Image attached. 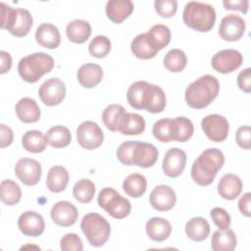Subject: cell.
Masks as SVG:
<instances>
[{"mask_svg":"<svg viewBox=\"0 0 251 251\" xmlns=\"http://www.w3.org/2000/svg\"><path fill=\"white\" fill-rule=\"evenodd\" d=\"M158 149L151 143L141 141H125L118 150V160L126 166L150 168L158 160Z\"/></svg>","mask_w":251,"mask_h":251,"instance_id":"6da1fadb","label":"cell"},{"mask_svg":"<svg viewBox=\"0 0 251 251\" xmlns=\"http://www.w3.org/2000/svg\"><path fill=\"white\" fill-rule=\"evenodd\" d=\"M225 163V156L218 148L204 150L191 166V177L201 186H207L214 181L218 172Z\"/></svg>","mask_w":251,"mask_h":251,"instance_id":"7a4b0ae2","label":"cell"},{"mask_svg":"<svg viewBox=\"0 0 251 251\" xmlns=\"http://www.w3.org/2000/svg\"><path fill=\"white\" fill-rule=\"evenodd\" d=\"M220 83L211 75H204L191 82L185 89L186 104L193 109H203L210 105L218 96Z\"/></svg>","mask_w":251,"mask_h":251,"instance_id":"3957f363","label":"cell"},{"mask_svg":"<svg viewBox=\"0 0 251 251\" xmlns=\"http://www.w3.org/2000/svg\"><path fill=\"white\" fill-rule=\"evenodd\" d=\"M182 20L186 26L199 32H207L215 25L216 12L210 4L189 1L184 6Z\"/></svg>","mask_w":251,"mask_h":251,"instance_id":"277c9868","label":"cell"},{"mask_svg":"<svg viewBox=\"0 0 251 251\" xmlns=\"http://www.w3.org/2000/svg\"><path fill=\"white\" fill-rule=\"evenodd\" d=\"M54 68L53 58L46 53L36 52L22 58L18 64L20 76L26 82L34 83Z\"/></svg>","mask_w":251,"mask_h":251,"instance_id":"5b68a950","label":"cell"},{"mask_svg":"<svg viewBox=\"0 0 251 251\" xmlns=\"http://www.w3.org/2000/svg\"><path fill=\"white\" fill-rule=\"evenodd\" d=\"M80 228L90 245L94 247L104 245L111 233L110 224L98 213L86 214L80 222Z\"/></svg>","mask_w":251,"mask_h":251,"instance_id":"8992f818","label":"cell"},{"mask_svg":"<svg viewBox=\"0 0 251 251\" xmlns=\"http://www.w3.org/2000/svg\"><path fill=\"white\" fill-rule=\"evenodd\" d=\"M97 202L111 217L118 220L127 217L131 210L130 202L112 187L102 188L98 194Z\"/></svg>","mask_w":251,"mask_h":251,"instance_id":"52a82bcc","label":"cell"},{"mask_svg":"<svg viewBox=\"0 0 251 251\" xmlns=\"http://www.w3.org/2000/svg\"><path fill=\"white\" fill-rule=\"evenodd\" d=\"M201 127L208 139L214 142H222L227 137L229 124L224 116L211 114L202 119Z\"/></svg>","mask_w":251,"mask_h":251,"instance_id":"ba28073f","label":"cell"},{"mask_svg":"<svg viewBox=\"0 0 251 251\" xmlns=\"http://www.w3.org/2000/svg\"><path fill=\"white\" fill-rule=\"evenodd\" d=\"M76 139L82 148L92 150L102 144L104 134L101 127L96 123L84 121L76 128Z\"/></svg>","mask_w":251,"mask_h":251,"instance_id":"9c48e42d","label":"cell"},{"mask_svg":"<svg viewBox=\"0 0 251 251\" xmlns=\"http://www.w3.org/2000/svg\"><path fill=\"white\" fill-rule=\"evenodd\" d=\"M38 95L47 106L59 105L66 96V85L60 78L50 77L40 85Z\"/></svg>","mask_w":251,"mask_h":251,"instance_id":"30bf717a","label":"cell"},{"mask_svg":"<svg viewBox=\"0 0 251 251\" xmlns=\"http://www.w3.org/2000/svg\"><path fill=\"white\" fill-rule=\"evenodd\" d=\"M243 62L241 53L234 49H224L217 52L212 58V67L221 74H229L237 70Z\"/></svg>","mask_w":251,"mask_h":251,"instance_id":"8fae6325","label":"cell"},{"mask_svg":"<svg viewBox=\"0 0 251 251\" xmlns=\"http://www.w3.org/2000/svg\"><path fill=\"white\" fill-rule=\"evenodd\" d=\"M41 166L39 162L30 158L20 159L15 166V174L25 185L32 186L38 183L41 177Z\"/></svg>","mask_w":251,"mask_h":251,"instance_id":"7c38bea8","label":"cell"},{"mask_svg":"<svg viewBox=\"0 0 251 251\" xmlns=\"http://www.w3.org/2000/svg\"><path fill=\"white\" fill-rule=\"evenodd\" d=\"M245 31V21L238 15L225 16L219 26V35L226 41L239 40Z\"/></svg>","mask_w":251,"mask_h":251,"instance_id":"4fadbf2b","label":"cell"},{"mask_svg":"<svg viewBox=\"0 0 251 251\" xmlns=\"http://www.w3.org/2000/svg\"><path fill=\"white\" fill-rule=\"evenodd\" d=\"M186 154L177 147L169 149L163 159V171L166 176L170 177H176L180 176L185 168Z\"/></svg>","mask_w":251,"mask_h":251,"instance_id":"5bb4252c","label":"cell"},{"mask_svg":"<svg viewBox=\"0 0 251 251\" xmlns=\"http://www.w3.org/2000/svg\"><path fill=\"white\" fill-rule=\"evenodd\" d=\"M176 201L175 190L166 184H160L153 188L150 193L151 206L160 212H167L171 210Z\"/></svg>","mask_w":251,"mask_h":251,"instance_id":"9a60e30c","label":"cell"},{"mask_svg":"<svg viewBox=\"0 0 251 251\" xmlns=\"http://www.w3.org/2000/svg\"><path fill=\"white\" fill-rule=\"evenodd\" d=\"M50 216L57 226H71L78 217L77 209L69 201H59L53 205L50 211Z\"/></svg>","mask_w":251,"mask_h":251,"instance_id":"2e32d148","label":"cell"},{"mask_svg":"<svg viewBox=\"0 0 251 251\" xmlns=\"http://www.w3.org/2000/svg\"><path fill=\"white\" fill-rule=\"evenodd\" d=\"M18 226L24 235L36 237L43 233L45 222L40 214L33 211H26L19 217Z\"/></svg>","mask_w":251,"mask_h":251,"instance_id":"e0dca14e","label":"cell"},{"mask_svg":"<svg viewBox=\"0 0 251 251\" xmlns=\"http://www.w3.org/2000/svg\"><path fill=\"white\" fill-rule=\"evenodd\" d=\"M165 107L166 94L164 90L158 85L148 83L143 99V110L152 114H157L163 112Z\"/></svg>","mask_w":251,"mask_h":251,"instance_id":"ac0fdd59","label":"cell"},{"mask_svg":"<svg viewBox=\"0 0 251 251\" xmlns=\"http://www.w3.org/2000/svg\"><path fill=\"white\" fill-rule=\"evenodd\" d=\"M36 42L42 47L48 49H55L60 45L61 35L56 25L44 23L41 24L35 31Z\"/></svg>","mask_w":251,"mask_h":251,"instance_id":"d6986e66","label":"cell"},{"mask_svg":"<svg viewBox=\"0 0 251 251\" xmlns=\"http://www.w3.org/2000/svg\"><path fill=\"white\" fill-rule=\"evenodd\" d=\"M242 181L234 174L224 175L218 182V193L226 200H233L242 191Z\"/></svg>","mask_w":251,"mask_h":251,"instance_id":"ffe728a7","label":"cell"},{"mask_svg":"<svg viewBox=\"0 0 251 251\" xmlns=\"http://www.w3.org/2000/svg\"><path fill=\"white\" fill-rule=\"evenodd\" d=\"M76 77L81 86L92 88L102 80L103 70L97 64L86 63L78 68Z\"/></svg>","mask_w":251,"mask_h":251,"instance_id":"44dd1931","label":"cell"},{"mask_svg":"<svg viewBox=\"0 0 251 251\" xmlns=\"http://www.w3.org/2000/svg\"><path fill=\"white\" fill-rule=\"evenodd\" d=\"M17 117L25 124L36 123L40 118V108L36 101L30 97H24L18 101L15 107Z\"/></svg>","mask_w":251,"mask_h":251,"instance_id":"7402d4cb","label":"cell"},{"mask_svg":"<svg viewBox=\"0 0 251 251\" xmlns=\"http://www.w3.org/2000/svg\"><path fill=\"white\" fill-rule=\"evenodd\" d=\"M133 11V3L130 0H111L106 4L105 12L110 21L115 24L124 22Z\"/></svg>","mask_w":251,"mask_h":251,"instance_id":"603a6c76","label":"cell"},{"mask_svg":"<svg viewBox=\"0 0 251 251\" xmlns=\"http://www.w3.org/2000/svg\"><path fill=\"white\" fill-rule=\"evenodd\" d=\"M147 235L156 242H162L166 240L171 232L172 226L169 221L161 217H153L147 221L145 226Z\"/></svg>","mask_w":251,"mask_h":251,"instance_id":"cb8c5ba5","label":"cell"},{"mask_svg":"<svg viewBox=\"0 0 251 251\" xmlns=\"http://www.w3.org/2000/svg\"><path fill=\"white\" fill-rule=\"evenodd\" d=\"M145 129L144 119L135 113L126 112L119 124L118 130L125 135H138Z\"/></svg>","mask_w":251,"mask_h":251,"instance_id":"d4e9b609","label":"cell"},{"mask_svg":"<svg viewBox=\"0 0 251 251\" xmlns=\"http://www.w3.org/2000/svg\"><path fill=\"white\" fill-rule=\"evenodd\" d=\"M236 244V235L232 229H218L212 235L211 247L214 251H232Z\"/></svg>","mask_w":251,"mask_h":251,"instance_id":"484cf974","label":"cell"},{"mask_svg":"<svg viewBox=\"0 0 251 251\" xmlns=\"http://www.w3.org/2000/svg\"><path fill=\"white\" fill-rule=\"evenodd\" d=\"M69 173L63 166L52 167L47 174L46 185L47 188L55 193L62 192L66 189L69 183Z\"/></svg>","mask_w":251,"mask_h":251,"instance_id":"4316f807","label":"cell"},{"mask_svg":"<svg viewBox=\"0 0 251 251\" xmlns=\"http://www.w3.org/2000/svg\"><path fill=\"white\" fill-rule=\"evenodd\" d=\"M67 37L74 43H84L91 35V26L84 20H74L68 24L66 28Z\"/></svg>","mask_w":251,"mask_h":251,"instance_id":"83f0119b","label":"cell"},{"mask_svg":"<svg viewBox=\"0 0 251 251\" xmlns=\"http://www.w3.org/2000/svg\"><path fill=\"white\" fill-rule=\"evenodd\" d=\"M33 20L31 14L25 9L18 8L14 22L7 30L14 36L23 37L29 32Z\"/></svg>","mask_w":251,"mask_h":251,"instance_id":"f1b7e54d","label":"cell"},{"mask_svg":"<svg viewBox=\"0 0 251 251\" xmlns=\"http://www.w3.org/2000/svg\"><path fill=\"white\" fill-rule=\"evenodd\" d=\"M185 233L193 241H202L210 233V225L202 217H194L185 225Z\"/></svg>","mask_w":251,"mask_h":251,"instance_id":"f546056e","label":"cell"},{"mask_svg":"<svg viewBox=\"0 0 251 251\" xmlns=\"http://www.w3.org/2000/svg\"><path fill=\"white\" fill-rule=\"evenodd\" d=\"M130 49L136 58L142 60L154 58L159 52L151 45L146 33L136 35L130 43Z\"/></svg>","mask_w":251,"mask_h":251,"instance_id":"4dcf8cb0","label":"cell"},{"mask_svg":"<svg viewBox=\"0 0 251 251\" xmlns=\"http://www.w3.org/2000/svg\"><path fill=\"white\" fill-rule=\"evenodd\" d=\"M46 136L39 130L33 129L26 131L22 137L23 147L30 153H40L46 149Z\"/></svg>","mask_w":251,"mask_h":251,"instance_id":"1f68e13d","label":"cell"},{"mask_svg":"<svg viewBox=\"0 0 251 251\" xmlns=\"http://www.w3.org/2000/svg\"><path fill=\"white\" fill-rule=\"evenodd\" d=\"M147 187V180L143 175L131 174L128 175L124 182L123 189L128 196L132 198H138L144 194Z\"/></svg>","mask_w":251,"mask_h":251,"instance_id":"d6a6232c","label":"cell"},{"mask_svg":"<svg viewBox=\"0 0 251 251\" xmlns=\"http://www.w3.org/2000/svg\"><path fill=\"white\" fill-rule=\"evenodd\" d=\"M173 141L185 142L193 134L194 126L192 122L185 117H176L172 119Z\"/></svg>","mask_w":251,"mask_h":251,"instance_id":"836d02e7","label":"cell"},{"mask_svg":"<svg viewBox=\"0 0 251 251\" xmlns=\"http://www.w3.org/2000/svg\"><path fill=\"white\" fill-rule=\"evenodd\" d=\"M147 37L151 45L157 50L160 51L166 47L171 41V30L170 28L162 24L153 25L147 32Z\"/></svg>","mask_w":251,"mask_h":251,"instance_id":"e575fe53","label":"cell"},{"mask_svg":"<svg viewBox=\"0 0 251 251\" xmlns=\"http://www.w3.org/2000/svg\"><path fill=\"white\" fill-rule=\"evenodd\" d=\"M46 139L48 144L54 148H63L70 144L72 134L68 127L64 126H55L46 132Z\"/></svg>","mask_w":251,"mask_h":251,"instance_id":"d590c367","label":"cell"},{"mask_svg":"<svg viewBox=\"0 0 251 251\" xmlns=\"http://www.w3.org/2000/svg\"><path fill=\"white\" fill-rule=\"evenodd\" d=\"M22 197V190L18 183L12 179L2 180L0 184V198L1 201L8 206L18 204Z\"/></svg>","mask_w":251,"mask_h":251,"instance_id":"8d00e7d4","label":"cell"},{"mask_svg":"<svg viewBox=\"0 0 251 251\" xmlns=\"http://www.w3.org/2000/svg\"><path fill=\"white\" fill-rule=\"evenodd\" d=\"M125 113L126 110L122 105L111 104L103 111L102 121L108 129L111 131H117L121 119Z\"/></svg>","mask_w":251,"mask_h":251,"instance_id":"74e56055","label":"cell"},{"mask_svg":"<svg viewBox=\"0 0 251 251\" xmlns=\"http://www.w3.org/2000/svg\"><path fill=\"white\" fill-rule=\"evenodd\" d=\"M187 58L185 53L177 48L171 49L164 58L165 68L172 73H180L186 67Z\"/></svg>","mask_w":251,"mask_h":251,"instance_id":"f35d334b","label":"cell"},{"mask_svg":"<svg viewBox=\"0 0 251 251\" xmlns=\"http://www.w3.org/2000/svg\"><path fill=\"white\" fill-rule=\"evenodd\" d=\"M95 194V185L89 178L77 180L73 187V195L80 203H89Z\"/></svg>","mask_w":251,"mask_h":251,"instance_id":"ab89813d","label":"cell"},{"mask_svg":"<svg viewBox=\"0 0 251 251\" xmlns=\"http://www.w3.org/2000/svg\"><path fill=\"white\" fill-rule=\"evenodd\" d=\"M147 84V81L138 80L133 82L128 87L126 92V100L133 109L143 110V98Z\"/></svg>","mask_w":251,"mask_h":251,"instance_id":"60d3db41","label":"cell"},{"mask_svg":"<svg viewBox=\"0 0 251 251\" xmlns=\"http://www.w3.org/2000/svg\"><path fill=\"white\" fill-rule=\"evenodd\" d=\"M152 133L154 137L160 142L168 143L173 141V129L172 119L165 118L157 121L152 127Z\"/></svg>","mask_w":251,"mask_h":251,"instance_id":"b9f144b4","label":"cell"},{"mask_svg":"<svg viewBox=\"0 0 251 251\" xmlns=\"http://www.w3.org/2000/svg\"><path fill=\"white\" fill-rule=\"evenodd\" d=\"M111 50V41L105 35L95 36L88 45V52L95 58L106 57Z\"/></svg>","mask_w":251,"mask_h":251,"instance_id":"7bdbcfd3","label":"cell"},{"mask_svg":"<svg viewBox=\"0 0 251 251\" xmlns=\"http://www.w3.org/2000/svg\"><path fill=\"white\" fill-rule=\"evenodd\" d=\"M155 11L162 18H171L175 16L177 10V1L176 0H156L154 2Z\"/></svg>","mask_w":251,"mask_h":251,"instance_id":"ee69618b","label":"cell"},{"mask_svg":"<svg viewBox=\"0 0 251 251\" xmlns=\"http://www.w3.org/2000/svg\"><path fill=\"white\" fill-rule=\"evenodd\" d=\"M60 246L63 251H81L83 249L81 239L75 233L65 234L61 238Z\"/></svg>","mask_w":251,"mask_h":251,"instance_id":"f6af8a7d","label":"cell"},{"mask_svg":"<svg viewBox=\"0 0 251 251\" xmlns=\"http://www.w3.org/2000/svg\"><path fill=\"white\" fill-rule=\"evenodd\" d=\"M211 218L219 229H226L230 226V216L223 208L215 207L211 210Z\"/></svg>","mask_w":251,"mask_h":251,"instance_id":"bcb514c9","label":"cell"},{"mask_svg":"<svg viewBox=\"0 0 251 251\" xmlns=\"http://www.w3.org/2000/svg\"><path fill=\"white\" fill-rule=\"evenodd\" d=\"M237 145L245 150L251 148V128L249 126H242L237 128L235 134Z\"/></svg>","mask_w":251,"mask_h":251,"instance_id":"7dc6e473","label":"cell"},{"mask_svg":"<svg viewBox=\"0 0 251 251\" xmlns=\"http://www.w3.org/2000/svg\"><path fill=\"white\" fill-rule=\"evenodd\" d=\"M1 8V28L8 29L12 23L14 22V19L17 14V9L7 5L4 2L0 3Z\"/></svg>","mask_w":251,"mask_h":251,"instance_id":"c3c4849f","label":"cell"},{"mask_svg":"<svg viewBox=\"0 0 251 251\" xmlns=\"http://www.w3.org/2000/svg\"><path fill=\"white\" fill-rule=\"evenodd\" d=\"M250 68H246L241 71L237 75V84L238 87L245 93L251 92V75Z\"/></svg>","mask_w":251,"mask_h":251,"instance_id":"681fc988","label":"cell"},{"mask_svg":"<svg viewBox=\"0 0 251 251\" xmlns=\"http://www.w3.org/2000/svg\"><path fill=\"white\" fill-rule=\"evenodd\" d=\"M14 139V133L11 127L1 124L0 125V147L5 148L9 146Z\"/></svg>","mask_w":251,"mask_h":251,"instance_id":"f907efd6","label":"cell"},{"mask_svg":"<svg viewBox=\"0 0 251 251\" xmlns=\"http://www.w3.org/2000/svg\"><path fill=\"white\" fill-rule=\"evenodd\" d=\"M223 5L226 10H237L246 14L248 11L249 2L247 0H235V1H224Z\"/></svg>","mask_w":251,"mask_h":251,"instance_id":"816d5d0a","label":"cell"},{"mask_svg":"<svg viewBox=\"0 0 251 251\" xmlns=\"http://www.w3.org/2000/svg\"><path fill=\"white\" fill-rule=\"evenodd\" d=\"M250 203H251V193L250 192L244 193L238 201V209H239L240 213L245 217H250V215H251Z\"/></svg>","mask_w":251,"mask_h":251,"instance_id":"f5cc1de1","label":"cell"},{"mask_svg":"<svg viewBox=\"0 0 251 251\" xmlns=\"http://www.w3.org/2000/svg\"><path fill=\"white\" fill-rule=\"evenodd\" d=\"M0 59H1L0 74L3 75L10 71V69L12 67V58L8 52L2 50V51H0Z\"/></svg>","mask_w":251,"mask_h":251,"instance_id":"db71d44e","label":"cell"}]
</instances>
